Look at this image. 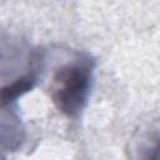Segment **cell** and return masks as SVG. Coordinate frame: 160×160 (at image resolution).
Segmentation results:
<instances>
[{
    "label": "cell",
    "instance_id": "1",
    "mask_svg": "<svg viewBox=\"0 0 160 160\" xmlns=\"http://www.w3.org/2000/svg\"><path fill=\"white\" fill-rule=\"evenodd\" d=\"M95 61L84 52H75L52 74L49 95L56 109L68 118H76L86 106L92 82Z\"/></svg>",
    "mask_w": 160,
    "mask_h": 160
},
{
    "label": "cell",
    "instance_id": "3",
    "mask_svg": "<svg viewBox=\"0 0 160 160\" xmlns=\"http://www.w3.org/2000/svg\"><path fill=\"white\" fill-rule=\"evenodd\" d=\"M135 155L138 160H160V134L141 136L135 145Z\"/></svg>",
    "mask_w": 160,
    "mask_h": 160
},
{
    "label": "cell",
    "instance_id": "2",
    "mask_svg": "<svg viewBox=\"0 0 160 160\" xmlns=\"http://www.w3.org/2000/svg\"><path fill=\"white\" fill-rule=\"evenodd\" d=\"M36 82V76L35 74L28 72L25 75H22L21 78L16 79L15 81H12L11 84L6 85L2 88L1 90V100H2V105H5L6 102H11L15 101L18 98L22 96L25 92L30 91Z\"/></svg>",
    "mask_w": 160,
    "mask_h": 160
}]
</instances>
